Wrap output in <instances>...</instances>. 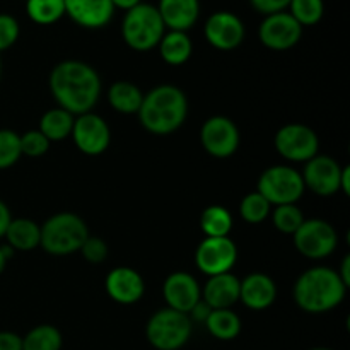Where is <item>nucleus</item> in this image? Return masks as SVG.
I'll use <instances>...</instances> for the list:
<instances>
[{"label": "nucleus", "mask_w": 350, "mask_h": 350, "mask_svg": "<svg viewBox=\"0 0 350 350\" xmlns=\"http://www.w3.org/2000/svg\"><path fill=\"white\" fill-rule=\"evenodd\" d=\"M50 91L58 108L79 116L92 111L101 96V77L81 60H64L50 72Z\"/></svg>", "instance_id": "f257e3e1"}, {"label": "nucleus", "mask_w": 350, "mask_h": 350, "mask_svg": "<svg viewBox=\"0 0 350 350\" xmlns=\"http://www.w3.org/2000/svg\"><path fill=\"white\" fill-rule=\"evenodd\" d=\"M349 287L342 282L337 270L330 267H313L294 282V303L310 314H321L340 306Z\"/></svg>", "instance_id": "f03ea898"}, {"label": "nucleus", "mask_w": 350, "mask_h": 350, "mask_svg": "<svg viewBox=\"0 0 350 350\" xmlns=\"http://www.w3.org/2000/svg\"><path fill=\"white\" fill-rule=\"evenodd\" d=\"M137 115H139L140 125L149 133L170 135L187 122V94L176 85H157L144 94L142 106Z\"/></svg>", "instance_id": "7ed1b4c3"}, {"label": "nucleus", "mask_w": 350, "mask_h": 350, "mask_svg": "<svg viewBox=\"0 0 350 350\" xmlns=\"http://www.w3.org/2000/svg\"><path fill=\"white\" fill-rule=\"evenodd\" d=\"M88 236L89 229L84 219L72 212H60L41 226L40 246L53 256L72 255L81 252Z\"/></svg>", "instance_id": "20e7f679"}, {"label": "nucleus", "mask_w": 350, "mask_h": 350, "mask_svg": "<svg viewBox=\"0 0 350 350\" xmlns=\"http://www.w3.org/2000/svg\"><path fill=\"white\" fill-rule=\"evenodd\" d=\"M166 33L163 19L156 5L140 2L133 9L126 10L122 21V38L126 46L135 51H150L157 48Z\"/></svg>", "instance_id": "39448f33"}, {"label": "nucleus", "mask_w": 350, "mask_h": 350, "mask_svg": "<svg viewBox=\"0 0 350 350\" xmlns=\"http://www.w3.org/2000/svg\"><path fill=\"white\" fill-rule=\"evenodd\" d=\"M146 337L156 350L183 349L191 337L190 317L171 308H163L147 321Z\"/></svg>", "instance_id": "423d86ee"}, {"label": "nucleus", "mask_w": 350, "mask_h": 350, "mask_svg": "<svg viewBox=\"0 0 350 350\" xmlns=\"http://www.w3.org/2000/svg\"><path fill=\"white\" fill-rule=\"evenodd\" d=\"M303 176L291 166H272L263 171L256 183V191L267 198L270 205L296 204L304 193Z\"/></svg>", "instance_id": "0eeeda50"}, {"label": "nucleus", "mask_w": 350, "mask_h": 350, "mask_svg": "<svg viewBox=\"0 0 350 350\" xmlns=\"http://www.w3.org/2000/svg\"><path fill=\"white\" fill-rule=\"evenodd\" d=\"M293 239L297 252L311 260L327 258L338 245V234L334 226L321 219H304L299 229L293 234Z\"/></svg>", "instance_id": "6e6552de"}, {"label": "nucleus", "mask_w": 350, "mask_h": 350, "mask_svg": "<svg viewBox=\"0 0 350 350\" xmlns=\"http://www.w3.org/2000/svg\"><path fill=\"white\" fill-rule=\"evenodd\" d=\"M273 146L279 156L291 163H308L320 149L317 132L303 123H287L277 130Z\"/></svg>", "instance_id": "1a4fd4ad"}, {"label": "nucleus", "mask_w": 350, "mask_h": 350, "mask_svg": "<svg viewBox=\"0 0 350 350\" xmlns=\"http://www.w3.org/2000/svg\"><path fill=\"white\" fill-rule=\"evenodd\" d=\"M200 142L205 152L212 157L226 159L239 149L241 135L231 118L219 115L205 120L200 129Z\"/></svg>", "instance_id": "9d476101"}, {"label": "nucleus", "mask_w": 350, "mask_h": 350, "mask_svg": "<svg viewBox=\"0 0 350 350\" xmlns=\"http://www.w3.org/2000/svg\"><path fill=\"white\" fill-rule=\"evenodd\" d=\"M238 260V246L229 236L205 238L195 252V265L205 275L231 272Z\"/></svg>", "instance_id": "9b49d317"}, {"label": "nucleus", "mask_w": 350, "mask_h": 350, "mask_svg": "<svg viewBox=\"0 0 350 350\" xmlns=\"http://www.w3.org/2000/svg\"><path fill=\"white\" fill-rule=\"evenodd\" d=\"M303 36L301 24L287 10L265 16L258 27L262 44L273 51H286L296 46Z\"/></svg>", "instance_id": "f8f14e48"}, {"label": "nucleus", "mask_w": 350, "mask_h": 350, "mask_svg": "<svg viewBox=\"0 0 350 350\" xmlns=\"http://www.w3.org/2000/svg\"><path fill=\"white\" fill-rule=\"evenodd\" d=\"M75 147L85 156H101L111 142V132L105 120L89 111L74 120L70 133Z\"/></svg>", "instance_id": "ddd939ff"}, {"label": "nucleus", "mask_w": 350, "mask_h": 350, "mask_svg": "<svg viewBox=\"0 0 350 350\" xmlns=\"http://www.w3.org/2000/svg\"><path fill=\"white\" fill-rule=\"evenodd\" d=\"M245 23L229 10H217L204 24V36L211 46L221 51H231L245 41Z\"/></svg>", "instance_id": "4468645a"}, {"label": "nucleus", "mask_w": 350, "mask_h": 350, "mask_svg": "<svg viewBox=\"0 0 350 350\" xmlns=\"http://www.w3.org/2000/svg\"><path fill=\"white\" fill-rule=\"evenodd\" d=\"M344 166L330 156H314L304 166L303 176L304 188L320 197H332L340 191V180Z\"/></svg>", "instance_id": "2eb2a0df"}, {"label": "nucleus", "mask_w": 350, "mask_h": 350, "mask_svg": "<svg viewBox=\"0 0 350 350\" xmlns=\"http://www.w3.org/2000/svg\"><path fill=\"white\" fill-rule=\"evenodd\" d=\"M106 294L115 303L130 306L139 303L146 294V280L137 270L130 267H116L109 270L105 279Z\"/></svg>", "instance_id": "dca6fc26"}, {"label": "nucleus", "mask_w": 350, "mask_h": 350, "mask_svg": "<svg viewBox=\"0 0 350 350\" xmlns=\"http://www.w3.org/2000/svg\"><path fill=\"white\" fill-rule=\"evenodd\" d=\"M163 296L167 304L166 308L188 314L202 299V289L191 273L173 272L164 280Z\"/></svg>", "instance_id": "f3484780"}, {"label": "nucleus", "mask_w": 350, "mask_h": 350, "mask_svg": "<svg viewBox=\"0 0 350 350\" xmlns=\"http://www.w3.org/2000/svg\"><path fill=\"white\" fill-rule=\"evenodd\" d=\"M64 3L65 16L84 29H101L115 16L111 0H64Z\"/></svg>", "instance_id": "a211bd4d"}, {"label": "nucleus", "mask_w": 350, "mask_h": 350, "mask_svg": "<svg viewBox=\"0 0 350 350\" xmlns=\"http://www.w3.org/2000/svg\"><path fill=\"white\" fill-rule=\"evenodd\" d=\"M277 286L267 273L253 272L241 280L239 286V301L248 310L263 311L275 303Z\"/></svg>", "instance_id": "6ab92c4d"}, {"label": "nucleus", "mask_w": 350, "mask_h": 350, "mask_svg": "<svg viewBox=\"0 0 350 350\" xmlns=\"http://www.w3.org/2000/svg\"><path fill=\"white\" fill-rule=\"evenodd\" d=\"M239 286L241 280L231 272L212 275L202 289V299L212 310H231L232 304L239 301Z\"/></svg>", "instance_id": "aec40b11"}, {"label": "nucleus", "mask_w": 350, "mask_h": 350, "mask_svg": "<svg viewBox=\"0 0 350 350\" xmlns=\"http://www.w3.org/2000/svg\"><path fill=\"white\" fill-rule=\"evenodd\" d=\"M156 7L164 26L170 31L187 33L200 17V0H159Z\"/></svg>", "instance_id": "412c9836"}, {"label": "nucleus", "mask_w": 350, "mask_h": 350, "mask_svg": "<svg viewBox=\"0 0 350 350\" xmlns=\"http://www.w3.org/2000/svg\"><path fill=\"white\" fill-rule=\"evenodd\" d=\"M40 224H36V222L27 217H19L10 221L3 238L7 239V245L14 252H31V250L40 246Z\"/></svg>", "instance_id": "4be33fe9"}, {"label": "nucleus", "mask_w": 350, "mask_h": 350, "mask_svg": "<svg viewBox=\"0 0 350 350\" xmlns=\"http://www.w3.org/2000/svg\"><path fill=\"white\" fill-rule=\"evenodd\" d=\"M157 48H159L161 58L167 65H173V67H180V65L187 64L190 60L191 53H193L191 38L183 31H166Z\"/></svg>", "instance_id": "5701e85b"}, {"label": "nucleus", "mask_w": 350, "mask_h": 350, "mask_svg": "<svg viewBox=\"0 0 350 350\" xmlns=\"http://www.w3.org/2000/svg\"><path fill=\"white\" fill-rule=\"evenodd\" d=\"M144 92L129 81H116L108 89V103L115 111L123 115H137L142 106Z\"/></svg>", "instance_id": "b1692460"}, {"label": "nucleus", "mask_w": 350, "mask_h": 350, "mask_svg": "<svg viewBox=\"0 0 350 350\" xmlns=\"http://www.w3.org/2000/svg\"><path fill=\"white\" fill-rule=\"evenodd\" d=\"M204 325L212 337L222 342L234 340L243 328L241 318L232 310H212Z\"/></svg>", "instance_id": "393cba45"}, {"label": "nucleus", "mask_w": 350, "mask_h": 350, "mask_svg": "<svg viewBox=\"0 0 350 350\" xmlns=\"http://www.w3.org/2000/svg\"><path fill=\"white\" fill-rule=\"evenodd\" d=\"M75 116L62 108L48 109L40 120V132L46 137L50 142H60L70 137L72 126H74Z\"/></svg>", "instance_id": "a878e982"}, {"label": "nucleus", "mask_w": 350, "mask_h": 350, "mask_svg": "<svg viewBox=\"0 0 350 350\" xmlns=\"http://www.w3.org/2000/svg\"><path fill=\"white\" fill-rule=\"evenodd\" d=\"M200 229L205 238H224L232 229V215L222 205H208L200 214Z\"/></svg>", "instance_id": "bb28decb"}, {"label": "nucleus", "mask_w": 350, "mask_h": 350, "mask_svg": "<svg viewBox=\"0 0 350 350\" xmlns=\"http://www.w3.org/2000/svg\"><path fill=\"white\" fill-rule=\"evenodd\" d=\"M64 337L53 325H38L23 337V350H62Z\"/></svg>", "instance_id": "cd10ccee"}, {"label": "nucleus", "mask_w": 350, "mask_h": 350, "mask_svg": "<svg viewBox=\"0 0 350 350\" xmlns=\"http://www.w3.org/2000/svg\"><path fill=\"white\" fill-rule=\"evenodd\" d=\"M26 14L34 24L51 26L65 16L64 0H26Z\"/></svg>", "instance_id": "c85d7f7f"}, {"label": "nucleus", "mask_w": 350, "mask_h": 350, "mask_svg": "<svg viewBox=\"0 0 350 350\" xmlns=\"http://www.w3.org/2000/svg\"><path fill=\"white\" fill-rule=\"evenodd\" d=\"M287 12L301 24V27L317 26L325 16L323 0H291Z\"/></svg>", "instance_id": "c756f323"}, {"label": "nucleus", "mask_w": 350, "mask_h": 350, "mask_svg": "<svg viewBox=\"0 0 350 350\" xmlns=\"http://www.w3.org/2000/svg\"><path fill=\"white\" fill-rule=\"evenodd\" d=\"M270 212H272V205L258 191H252V193L245 195L241 204H239L241 219L248 224H262L269 219Z\"/></svg>", "instance_id": "7c9ffc66"}, {"label": "nucleus", "mask_w": 350, "mask_h": 350, "mask_svg": "<svg viewBox=\"0 0 350 350\" xmlns=\"http://www.w3.org/2000/svg\"><path fill=\"white\" fill-rule=\"evenodd\" d=\"M272 222L277 231L293 236L304 222V215L296 204L277 205L272 214Z\"/></svg>", "instance_id": "2f4dec72"}, {"label": "nucleus", "mask_w": 350, "mask_h": 350, "mask_svg": "<svg viewBox=\"0 0 350 350\" xmlns=\"http://www.w3.org/2000/svg\"><path fill=\"white\" fill-rule=\"evenodd\" d=\"M21 135L14 130H0V170H9L21 159Z\"/></svg>", "instance_id": "473e14b6"}, {"label": "nucleus", "mask_w": 350, "mask_h": 350, "mask_svg": "<svg viewBox=\"0 0 350 350\" xmlns=\"http://www.w3.org/2000/svg\"><path fill=\"white\" fill-rule=\"evenodd\" d=\"M50 140L40 130H27L21 135V152L27 157H40L50 149Z\"/></svg>", "instance_id": "72a5a7b5"}, {"label": "nucleus", "mask_w": 350, "mask_h": 350, "mask_svg": "<svg viewBox=\"0 0 350 350\" xmlns=\"http://www.w3.org/2000/svg\"><path fill=\"white\" fill-rule=\"evenodd\" d=\"M19 21L10 14H0V51L9 50L19 40Z\"/></svg>", "instance_id": "f704fd0d"}, {"label": "nucleus", "mask_w": 350, "mask_h": 350, "mask_svg": "<svg viewBox=\"0 0 350 350\" xmlns=\"http://www.w3.org/2000/svg\"><path fill=\"white\" fill-rule=\"evenodd\" d=\"M81 253L89 263H103L108 256V245L105 243V239L98 238V236H88Z\"/></svg>", "instance_id": "c9c22d12"}, {"label": "nucleus", "mask_w": 350, "mask_h": 350, "mask_svg": "<svg viewBox=\"0 0 350 350\" xmlns=\"http://www.w3.org/2000/svg\"><path fill=\"white\" fill-rule=\"evenodd\" d=\"M289 2L291 0H250V5H252L256 12L263 14V16H270V14L287 10Z\"/></svg>", "instance_id": "e433bc0d"}, {"label": "nucleus", "mask_w": 350, "mask_h": 350, "mask_svg": "<svg viewBox=\"0 0 350 350\" xmlns=\"http://www.w3.org/2000/svg\"><path fill=\"white\" fill-rule=\"evenodd\" d=\"M0 350H23V337L14 332H0Z\"/></svg>", "instance_id": "4c0bfd02"}, {"label": "nucleus", "mask_w": 350, "mask_h": 350, "mask_svg": "<svg viewBox=\"0 0 350 350\" xmlns=\"http://www.w3.org/2000/svg\"><path fill=\"white\" fill-rule=\"evenodd\" d=\"M211 313H212V308L208 306L204 299H200L193 308H191V311L188 313V317H190L191 321H200V323H205Z\"/></svg>", "instance_id": "58836bf2"}, {"label": "nucleus", "mask_w": 350, "mask_h": 350, "mask_svg": "<svg viewBox=\"0 0 350 350\" xmlns=\"http://www.w3.org/2000/svg\"><path fill=\"white\" fill-rule=\"evenodd\" d=\"M10 221H12V214H10L9 207H7L5 202L0 200V238L5 236L7 228H9Z\"/></svg>", "instance_id": "ea45409f"}, {"label": "nucleus", "mask_w": 350, "mask_h": 350, "mask_svg": "<svg viewBox=\"0 0 350 350\" xmlns=\"http://www.w3.org/2000/svg\"><path fill=\"white\" fill-rule=\"evenodd\" d=\"M338 277L342 279V282L345 284V286H350V256H344V260H342V265L340 269L337 270Z\"/></svg>", "instance_id": "a19ab883"}, {"label": "nucleus", "mask_w": 350, "mask_h": 350, "mask_svg": "<svg viewBox=\"0 0 350 350\" xmlns=\"http://www.w3.org/2000/svg\"><path fill=\"white\" fill-rule=\"evenodd\" d=\"M140 2H142V0H111L115 10L120 9V10H125V12H126V10L133 9L135 5H139Z\"/></svg>", "instance_id": "79ce46f5"}, {"label": "nucleus", "mask_w": 350, "mask_h": 350, "mask_svg": "<svg viewBox=\"0 0 350 350\" xmlns=\"http://www.w3.org/2000/svg\"><path fill=\"white\" fill-rule=\"evenodd\" d=\"M12 253H14V250L10 248L9 245L0 246V273L5 270V265H7V262H9L10 256H12Z\"/></svg>", "instance_id": "37998d69"}, {"label": "nucleus", "mask_w": 350, "mask_h": 350, "mask_svg": "<svg viewBox=\"0 0 350 350\" xmlns=\"http://www.w3.org/2000/svg\"><path fill=\"white\" fill-rule=\"evenodd\" d=\"M340 191H344L345 195H350V167L349 166H344V171H342Z\"/></svg>", "instance_id": "c03bdc74"}, {"label": "nucleus", "mask_w": 350, "mask_h": 350, "mask_svg": "<svg viewBox=\"0 0 350 350\" xmlns=\"http://www.w3.org/2000/svg\"><path fill=\"white\" fill-rule=\"evenodd\" d=\"M310 350H334V349H328V347H314V349H310Z\"/></svg>", "instance_id": "a18cd8bd"}, {"label": "nucleus", "mask_w": 350, "mask_h": 350, "mask_svg": "<svg viewBox=\"0 0 350 350\" xmlns=\"http://www.w3.org/2000/svg\"><path fill=\"white\" fill-rule=\"evenodd\" d=\"M0 75H2V62H0Z\"/></svg>", "instance_id": "49530a36"}]
</instances>
